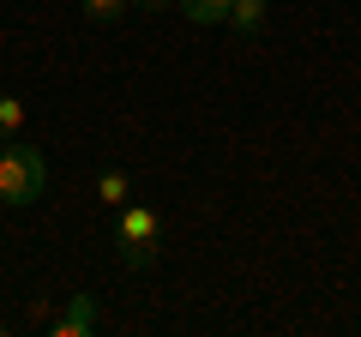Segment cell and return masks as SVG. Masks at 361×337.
I'll return each mask as SVG.
<instances>
[{"mask_svg":"<svg viewBox=\"0 0 361 337\" xmlns=\"http://www.w3.org/2000/svg\"><path fill=\"white\" fill-rule=\"evenodd\" d=\"M49 193V157L25 139L0 145V205H37Z\"/></svg>","mask_w":361,"mask_h":337,"instance_id":"1","label":"cell"},{"mask_svg":"<svg viewBox=\"0 0 361 337\" xmlns=\"http://www.w3.org/2000/svg\"><path fill=\"white\" fill-rule=\"evenodd\" d=\"M115 247H121V265L127 271H151L157 253H163V217L151 205H121L115 211Z\"/></svg>","mask_w":361,"mask_h":337,"instance_id":"2","label":"cell"},{"mask_svg":"<svg viewBox=\"0 0 361 337\" xmlns=\"http://www.w3.org/2000/svg\"><path fill=\"white\" fill-rule=\"evenodd\" d=\"M103 325V313H97V295H66V307L49 319V337H90Z\"/></svg>","mask_w":361,"mask_h":337,"instance_id":"3","label":"cell"},{"mask_svg":"<svg viewBox=\"0 0 361 337\" xmlns=\"http://www.w3.org/2000/svg\"><path fill=\"white\" fill-rule=\"evenodd\" d=\"M271 18V0H235L229 6V30H241V37H259Z\"/></svg>","mask_w":361,"mask_h":337,"instance_id":"4","label":"cell"},{"mask_svg":"<svg viewBox=\"0 0 361 337\" xmlns=\"http://www.w3.org/2000/svg\"><path fill=\"white\" fill-rule=\"evenodd\" d=\"M229 6L235 0H175V13L187 25H229Z\"/></svg>","mask_w":361,"mask_h":337,"instance_id":"5","label":"cell"},{"mask_svg":"<svg viewBox=\"0 0 361 337\" xmlns=\"http://www.w3.org/2000/svg\"><path fill=\"white\" fill-rule=\"evenodd\" d=\"M97 199L121 211V205H127V199H133V175H127V168H115V163H109L103 175H97Z\"/></svg>","mask_w":361,"mask_h":337,"instance_id":"6","label":"cell"},{"mask_svg":"<svg viewBox=\"0 0 361 337\" xmlns=\"http://www.w3.org/2000/svg\"><path fill=\"white\" fill-rule=\"evenodd\" d=\"M25 133V103L13 91H0V139H18Z\"/></svg>","mask_w":361,"mask_h":337,"instance_id":"7","label":"cell"},{"mask_svg":"<svg viewBox=\"0 0 361 337\" xmlns=\"http://www.w3.org/2000/svg\"><path fill=\"white\" fill-rule=\"evenodd\" d=\"M127 6H133V0H85V18H97V25H115Z\"/></svg>","mask_w":361,"mask_h":337,"instance_id":"8","label":"cell"},{"mask_svg":"<svg viewBox=\"0 0 361 337\" xmlns=\"http://www.w3.org/2000/svg\"><path fill=\"white\" fill-rule=\"evenodd\" d=\"M49 319H54V307L42 295H30V307H25V325H37V331H49Z\"/></svg>","mask_w":361,"mask_h":337,"instance_id":"9","label":"cell"},{"mask_svg":"<svg viewBox=\"0 0 361 337\" xmlns=\"http://www.w3.org/2000/svg\"><path fill=\"white\" fill-rule=\"evenodd\" d=\"M133 6H139V13H169L175 0H133Z\"/></svg>","mask_w":361,"mask_h":337,"instance_id":"10","label":"cell"},{"mask_svg":"<svg viewBox=\"0 0 361 337\" xmlns=\"http://www.w3.org/2000/svg\"><path fill=\"white\" fill-rule=\"evenodd\" d=\"M0 337H6V325H0Z\"/></svg>","mask_w":361,"mask_h":337,"instance_id":"11","label":"cell"}]
</instances>
